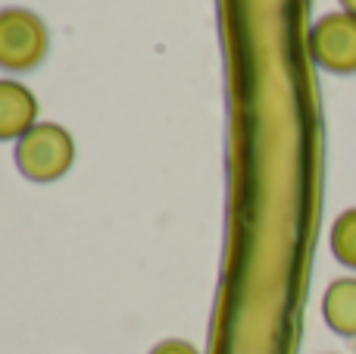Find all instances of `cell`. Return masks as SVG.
Masks as SVG:
<instances>
[{"mask_svg":"<svg viewBox=\"0 0 356 354\" xmlns=\"http://www.w3.org/2000/svg\"><path fill=\"white\" fill-rule=\"evenodd\" d=\"M309 54L322 69L338 75L356 72V16L347 10L328 13L309 31Z\"/></svg>","mask_w":356,"mask_h":354,"instance_id":"cell-3","label":"cell"},{"mask_svg":"<svg viewBox=\"0 0 356 354\" xmlns=\"http://www.w3.org/2000/svg\"><path fill=\"white\" fill-rule=\"evenodd\" d=\"M341 6H344L347 13H353V16H356V0H341Z\"/></svg>","mask_w":356,"mask_h":354,"instance_id":"cell-8","label":"cell"},{"mask_svg":"<svg viewBox=\"0 0 356 354\" xmlns=\"http://www.w3.org/2000/svg\"><path fill=\"white\" fill-rule=\"evenodd\" d=\"M322 317L328 330L356 339V276H341L322 295Z\"/></svg>","mask_w":356,"mask_h":354,"instance_id":"cell-5","label":"cell"},{"mask_svg":"<svg viewBox=\"0 0 356 354\" xmlns=\"http://www.w3.org/2000/svg\"><path fill=\"white\" fill-rule=\"evenodd\" d=\"M16 169L29 182L47 185L72 169L75 163V138L60 123H38L29 135L16 141Z\"/></svg>","mask_w":356,"mask_h":354,"instance_id":"cell-1","label":"cell"},{"mask_svg":"<svg viewBox=\"0 0 356 354\" xmlns=\"http://www.w3.org/2000/svg\"><path fill=\"white\" fill-rule=\"evenodd\" d=\"M38 125V98L16 79H0V141H19Z\"/></svg>","mask_w":356,"mask_h":354,"instance_id":"cell-4","label":"cell"},{"mask_svg":"<svg viewBox=\"0 0 356 354\" xmlns=\"http://www.w3.org/2000/svg\"><path fill=\"white\" fill-rule=\"evenodd\" d=\"M150 354H200V348L191 342H184V339H163V342H156Z\"/></svg>","mask_w":356,"mask_h":354,"instance_id":"cell-7","label":"cell"},{"mask_svg":"<svg viewBox=\"0 0 356 354\" xmlns=\"http://www.w3.org/2000/svg\"><path fill=\"white\" fill-rule=\"evenodd\" d=\"M332 254L338 263L356 270V207L344 210L332 226Z\"/></svg>","mask_w":356,"mask_h":354,"instance_id":"cell-6","label":"cell"},{"mask_svg":"<svg viewBox=\"0 0 356 354\" xmlns=\"http://www.w3.org/2000/svg\"><path fill=\"white\" fill-rule=\"evenodd\" d=\"M50 35L38 13L22 6L0 10V66L10 72L35 69L47 56Z\"/></svg>","mask_w":356,"mask_h":354,"instance_id":"cell-2","label":"cell"}]
</instances>
